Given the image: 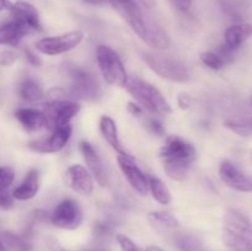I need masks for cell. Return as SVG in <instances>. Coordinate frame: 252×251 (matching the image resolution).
I'll return each mask as SVG.
<instances>
[{"label":"cell","instance_id":"obj_10","mask_svg":"<svg viewBox=\"0 0 252 251\" xmlns=\"http://www.w3.org/2000/svg\"><path fill=\"white\" fill-rule=\"evenodd\" d=\"M80 111V105L74 101L57 100L52 101L44 108V115L47 117V127L52 130L63 127L70 123Z\"/></svg>","mask_w":252,"mask_h":251},{"label":"cell","instance_id":"obj_37","mask_svg":"<svg viewBox=\"0 0 252 251\" xmlns=\"http://www.w3.org/2000/svg\"><path fill=\"white\" fill-rule=\"evenodd\" d=\"M170 4L181 12H187L192 6V0H169Z\"/></svg>","mask_w":252,"mask_h":251},{"label":"cell","instance_id":"obj_47","mask_svg":"<svg viewBox=\"0 0 252 251\" xmlns=\"http://www.w3.org/2000/svg\"><path fill=\"white\" fill-rule=\"evenodd\" d=\"M251 105H252V95H251Z\"/></svg>","mask_w":252,"mask_h":251},{"label":"cell","instance_id":"obj_24","mask_svg":"<svg viewBox=\"0 0 252 251\" xmlns=\"http://www.w3.org/2000/svg\"><path fill=\"white\" fill-rule=\"evenodd\" d=\"M145 43L153 48L158 49V51H165L170 47L171 41H170V37L167 36L166 32L159 25L150 22V24H148V36L145 39Z\"/></svg>","mask_w":252,"mask_h":251},{"label":"cell","instance_id":"obj_44","mask_svg":"<svg viewBox=\"0 0 252 251\" xmlns=\"http://www.w3.org/2000/svg\"><path fill=\"white\" fill-rule=\"evenodd\" d=\"M147 251H164L161 248H159V246H155V245H152V246H148Z\"/></svg>","mask_w":252,"mask_h":251},{"label":"cell","instance_id":"obj_15","mask_svg":"<svg viewBox=\"0 0 252 251\" xmlns=\"http://www.w3.org/2000/svg\"><path fill=\"white\" fill-rule=\"evenodd\" d=\"M66 182L76 193L89 196L94 191V181L90 172L81 165H71L65 172Z\"/></svg>","mask_w":252,"mask_h":251},{"label":"cell","instance_id":"obj_29","mask_svg":"<svg viewBox=\"0 0 252 251\" xmlns=\"http://www.w3.org/2000/svg\"><path fill=\"white\" fill-rule=\"evenodd\" d=\"M2 240H4L5 246L7 250L11 251H30L31 245L27 243L21 236L11 233V231H4L2 234Z\"/></svg>","mask_w":252,"mask_h":251},{"label":"cell","instance_id":"obj_19","mask_svg":"<svg viewBox=\"0 0 252 251\" xmlns=\"http://www.w3.org/2000/svg\"><path fill=\"white\" fill-rule=\"evenodd\" d=\"M250 37H252V25L245 24V22L235 24L225 30L224 46L230 51L235 52Z\"/></svg>","mask_w":252,"mask_h":251},{"label":"cell","instance_id":"obj_18","mask_svg":"<svg viewBox=\"0 0 252 251\" xmlns=\"http://www.w3.org/2000/svg\"><path fill=\"white\" fill-rule=\"evenodd\" d=\"M41 187V180H39V172L37 169H31L25 176L24 181L14 189L12 197L17 201H27L31 199L38 193Z\"/></svg>","mask_w":252,"mask_h":251},{"label":"cell","instance_id":"obj_4","mask_svg":"<svg viewBox=\"0 0 252 251\" xmlns=\"http://www.w3.org/2000/svg\"><path fill=\"white\" fill-rule=\"evenodd\" d=\"M142 58L147 65L161 78L176 83H186L191 79L192 74L189 66L171 56L145 52L142 54Z\"/></svg>","mask_w":252,"mask_h":251},{"label":"cell","instance_id":"obj_20","mask_svg":"<svg viewBox=\"0 0 252 251\" xmlns=\"http://www.w3.org/2000/svg\"><path fill=\"white\" fill-rule=\"evenodd\" d=\"M218 5L228 19L239 24L249 16L251 10L248 0H218Z\"/></svg>","mask_w":252,"mask_h":251},{"label":"cell","instance_id":"obj_28","mask_svg":"<svg viewBox=\"0 0 252 251\" xmlns=\"http://www.w3.org/2000/svg\"><path fill=\"white\" fill-rule=\"evenodd\" d=\"M224 126L240 137L252 135V117L229 118L224 122Z\"/></svg>","mask_w":252,"mask_h":251},{"label":"cell","instance_id":"obj_14","mask_svg":"<svg viewBox=\"0 0 252 251\" xmlns=\"http://www.w3.org/2000/svg\"><path fill=\"white\" fill-rule=\"evenodd\" d=\"M80 152L83 154L88 169L90 171L91 176L97 181L100 186H106L108 184V176L106 172L105 165L101 160L100 155L95 150V148L86 140L80 142Z\"/></svg>","mask_w":252,"mask_h":251},{"label":"cell","instance_id":"obj_3","mask_svg":"<svg viewBox=\"0 0 252 251\" xmlns=\"http://www.w3.org/2000/svg\"><path fill=\"white\" fill-rule=\"evenodd\" d=\"M126 89L143 108L159 116L171 113V106L155 86L138 76L128 78Z\"/></svg>","mask_w":252,"mask_h":251},{"label":"cell","instance_id":"obj_13","mask_svg":"<svg viewBox=\"0 0 252 251\" xmlns=\"http://www.w3.org/2000/svg\"><path fill=\"white\" fill-rule=\"evenodd\" d=\"M220 180L230 188L240 192H252V179L244 174L235 164L224 160L219 166Z\"/></svg>","mask_w":252,"mask_h":251},{"label":"cell","instance_id":"obj_6","mask_svg":"<svg viewBox=\"0 0 252 251\" xmlns=\"http://www.w3.org/2000/svg\"><path fill=\"white\" fill-rule=\"evenodd\" d=\"M70 80V93L74 97L84 101H96L102 95V90L97 79L85 69L73 65L68 69Z\"/></svg>","mask_w":252,"mask_h":251},{"label":"cell","instance_id":"obj_1","mask_svg":"<svg viewBox=\"0 0 252 251\" xmlns=\"http://www.w3.org/2000/svg\"><path fill=\"white\" fill-rule=\"evenodd\" d=\"M164 171L170 179L182 181L197 157L196 149L181 137L170 135L159 152Z\"/></svg>","mask_w":252,"mask_h":251},{"label":"cell","instance_id":"obj_17","mask_svg":"<svg viewBox=\"0 0 252 251\" xmlns=\"http://www.w3.org/2000/svg\"><path fill=\"white\" fill-rule=\"evenodd\" d=\"M15 117L26 130H39L47 127V117L43 111L36 108L24 107L15 111Z\"/></svg>","mask_w":252,"mask_h":251},{"label":"cell","instance_id":"obj_27","mask_svg":"<svg viewBox=\"0 0 252 251\" xmlns=\"http://www.w3.org/2000/svg\"><path fill=\"white\" fill-rule=\"evenodd\" d=\"M148 220L160 229H177L180 226L179 219L167 212H152L148 214Z\"/></svg>","mask_w":252,"mask_h":251},{"label":"cell","instance_id":"obj_8","mask_svg":"<svg viewBox=\"0 0 252 251\" xmlns=\"http://www.w3.org/2000/svg\"><path fill=\"white\" fill-rule=\"evenodd\" d=\"M110 5L129 25L134 33L145 42L148 36V24L137 2L134 0H110Z\"/></svg>","mask_w":252,"mask_h":251},{"label":"cell","instance_id":"obj_31","mask_svg":"<svg viewBox=\"0 0 252 251\" xmlns=\"http://www.w3.org/2000/svg\"><path fill=\"white\" fill-rule=\"evenodd\" d=\"M112 235V226L107 223H102V221H98L95 223L94 225V238L97 241L106 240L110 236Z\"/></svg>","mask_w":252,"mask_h":251},{"label":"cell","instance_id":"obj_43","mask_svg":"<svg viewBox=\"0 0 252 251\" xmlns=\"http://www.w3.org/2000/svg\"><path fill=\"white\" fill-rule=\"evenodd\" d=\"M85 4L89 5H106L110 4V0H83Z\"/></svg>","mask_w":252,"mask_h":251},{"label":"cell","instance_id":"obj_23","mask_svg":"<svg viewBox=\"0 0 252 251\" xmlns=\"http://www.w3.org/2000/svg\"><path fill=\"white\" fill-rule=\"evenodd\" d=\"M234 52L226 48L224 44L219 46L216 51H207L201 54V62L213 70H220L226 63L233 59Z\"/></svg>","mask_w":252,"mask_h":251},{"label":"cell","instance_id":"obj_45","mask_svg":"<svg viewBox=\"0 0 252 251\" xmlns=\"http://www.w3.org/2000/svg\"><path fill=\"white\" fill-rule=\"evenodd\" d=\"M0 251H9V250H7V249H6V246H5L4 240H2L1 236H0Z\"/></svg>","mask_w":252,"mask_h":251},{"label":"cell","instance_id":"obj_7","mask_svg":"<svg viewBox=\"0 0 252 251\" xmlns=\"http://www.w3.org/2000/svg\"><path fill=\"white\" fill-rule=\"evenodd\" d=\"M84 32L80 30L66 32L59 36H49L36 43L37 51L46 56H58L76 48L83 42Z\"/></svg>","mask_w":252,"mask_h":251},{"label":"cell","instance_id":"obj_21","mask_svg":"<svg viewBox=\"0 0 252 251\" xmlns=\"http://www.w3.org/2000/svg\"><path fill=\"white\" fill-rule=\"evenodd\" d=\"M100 132L102 134V137L107 140L108 144L118 153V155H122V157H132L127 150L125 149V147L121 143L120 138H118V130L116 122L108 116H102L100 118Z\"/></svg>","mask_w":252,"mask_h":251},{"label":"cell","instance_id":"obj_25","mask_svg":"<svg viewBox=\"0 0 252 251\" xmlns=\"http://www.w3.org/2000/svg\"><path fill=\"white\" fill-rule=\"evenodd\" d=\"M19 95L27 102H36L43 97V89L36 79L26 78L20 84Z\"/></svg>","mask_w":252,"mask_h":251},{"label":"cell","instance_id":"obj_22","mask_svg":"<svg viewBox=\"0 0 252 251\" xmlns=\"http://www.w3.org/2000/svg\"><path fill=\"white\" fill-rule=\"evenodd\" d=\"M31 31L26 26L12 19L11 21L0 26V44L16 46Z\"/></svg>","mask_w":252,"mask_h":251},{"label":"cell","instance_id":"obj_9","mask_svg":"<svg viewBox=\"0 0 252 251\" xmlns=\"http://www.w3.org/2000/svg\"><path fill=\"white\" fill-rule=\"evenodd\" d=\"M51 223L66 230H74L83 223V211L74 199H63L51 213Z\"/></svg>","mask_w":252,"mask_h":251},{"label":"cell","instance_id":"obj_2","mask_svg":"<svg viewBox=\"0 0 252 251\" xmlns=\"http://www.w3.org/2000/svg\"><path fill=\"white\" fill-rule=\"evenodd\" d=\"M221 238L231 251H252V221L238 209L229 208L224 214Z\"/></svg>","mask_w":252,"mask_h":251},{"label":"cell","instance_id":"obj_26","mask_svg":"<svg viewBox=\"0 0 252 251\" xmlns=\"http://www.w3.org/2000/svg\"><path fill=\"white\" fill-rule=\"evenodd\" d=\"M148 182H149V191L155 201L159 202L160 204H164V206L171 203V192L159 177L148 175Z\"/></svg>","mask_w":252,"mask_h":251},{"label":"cell","instance_id":"obj_42","mask_svg":"<svg viewBox=\"0 0 252 251\" xmlns=\"http://www.w3.org/2000/svg\"><path fill=\"white\" fill-rule=\"evenodd\" d=\"M138 1L147 9H153L157 6V0H138Z\"/></svg>","mask_w":252,"mask_h":251},{"label":"cell","instance_id":"obj_12","mask_svg":"<svg viewBox=\"0 0 252 251\" xmlns=\"http://www.w3.org/2000/svg\"><path fill=\"white\" fill-rule=\"evenodd\" d=\"M117 161L118 165H120V169L122 170L123 175L127 179V181L129 182L130 186L133 187V189L137 191L139 194H142V196L148 194V192H149L148 175H145L138 167V165L133 160V157H122V155H118Z\"/></svg>","mask_w":252,"mask_h":251},{"label":"cell","instance_id":"obj_33","mask_svg":"<svg viewBox=\"0 0 252 251\" xmlns=\"http://www.w3.org/2000/svg\"><path fill=\"white\" fill-rule=\"evenodd\" d=\"M116 239H117L121 251H142L134 243H133L132 239L123 235V234H118V235L116 236Z\"/></svg>","mask_w":252,"mask_h":251},{"label":"cell","instance_id":"obj_30","mask_svg":"<svg viewBox=\"0 0 252 251\" xmlns=\"http://www.w3.org/2000/svg\"><path fill=\"white\" fill-rule=\"evenodd\" d=\"M176 245L180 251H208L203 248L201 241L191 235H179L176 238Z\"/></svg>","mask_w":252,"mask_h":251},{"label":"cell","instance_id":"obj_38","mask_svg":"<svg viewBox=\"0 0 252 251\" xmlns=\"http://www.w3.org/2000/svg\"><path fill=\"white\" fill-rule=\"evenodd\" d=\"M25 57H26L27 62H29L30 64H32V65L39 66L42 64L41 59H39L38 57L33 53V52L30 51V49H25Z\"/></svg>","mask_w":252,"mask_h":251},{"label":"cell","instance_id":"obj_39","mask_svg":"<svg viewBox=\"0 0 252 251\" xmlns=\"http://www.w3.org/2000/svg\"><path fill=\"white\" fill-rule=\"evenodd\" d=\"M179 105L181 108H189L191 106V97L186 94H181L179 96Z\"/></svg>","mask_w":252,"mask_h":251},{"label":"cell","instance_id":"obj_11","mask_svg":"<svg viewBox=\"0 0 252 251\" xmlns=\"http://www.w3.org/2000/svg\"><path fill=\"white\" fill-rule=\"evenodd\" d=\"M73 133V128L70 125L63 126L53 129L52 134L48 138H41V139L31 140L29 143V148L34 153L38 154H52L58 153L63 149L69 142Z\"/></svg>","mask_w":252,"mask_h":251},{"label":"cell","instance_id":"obj_5","mask_svg":"<svg viewBox=\"0 0 252 251\" xmlns=\"http://www.w3.org/2000/svg\"><path fill=\"white\" fill-rule=\"evenodd\" d=\"M96 59L103 79L110 85L126 88L128 75L120 56L111 47L100 44L96 48Z\"/></svg>","mask_w":252,"mask_h":251},{"label":"cell","instance_id":"obj_41","mask_svg":"<svg viewBox=\"0 0 252 251\" xmlns=\"http://www.w3.org/2000/svg\"><path fill=\"white\" fill-rule=\"evenodd\" d=\"M12 5L14 4L10 0H0V14L4 11H11Z\"/></svg>","mask_w":252,"mask_h":251},{"label":"cell","instance_id":"obj_32","mask_svg":"<svg viewBox=\"0 0 252 251\" xmlns=\"http://www.w3.org/2000/svg\"><path fill=\"white\" fill-rule=\"evenodd\" d=\"M14 170L9 166H0V191L9 188L10 185L14 182Z\"/></svg>","mask_w":252,"mask_h":251},{"label":"cell","instance_id":"obj_36","mask_svg":"<svg viewBox=\"0 0 252 251\" xmlns=\"http://www.w3.org/2000/svg\"><path fill=\"white\" fill-rule=\"evenodd\" d=\"M14 197L11 193L5 191H0V208L10 209L14 207Z\"/></svg>","mask_w":252,"mask_h":251},{"label":"cell","instance_id":"obj_40","mask_svg":"<svg viewBox=\"0 0 252 251\" xmlns=\"http://www.w3.org/2000/svg\"><path fill=\"white\" fill-rule=\"evenodd\" d=\"M127 110L129 111V112L132 113V115H134V116L142 115V108H140V106L138 105V103L129 102L127 105Z\"/></svg>","mask_w":252,"mask_h":251},{"label":"cell","instance_id":"obj_34","mask_svg":"<svg viewBox=\"0 0 252 251\" xmlns=\"http://www.w3.org/2000/svg\"><path fill=\"white\" fill-rule=\"evenodd\" d=\"M147 126H148V128H149L150 132L154 133L155 135H164L165 134L164 125H162L159 120H157V118H149V120H148Z\"/></svg>","mask_w":252,"mask_h":251},{"label":"cell","instance_id":"obj_46","mask_svg":"<svg viewBox=\"0 0 252 251\" xmlns=\"http://www.w3.org/2000/svg\"><path fill=\"white\" fill-rule=\"evenodd\" d=\"M53 251H66V250H65V249L61 248V246H58V245H54V246H53Z\"/></svg>","mask_w":252,"mask_h":251},{"label":"cell","instance_id":"obj_35","mask_svg":"<svg viewBox=\"0 0 252 251\" xmlns=\"http://www.w3.org/2000/svg\"><path fill=\"white\" fill-rule=\"evenodd\" d=\"M16 54L11 51H0V65L10 66L16 61Z\"/></svg>","mask_w":252,"mask_h":251},{"label":"cell","instance_id":"obj_16","mask_svg":"<svg viewBox=\"0 0 252 251\" xmlns=\"http://www.w3.org/2000/svg\"><path fill=\"white\" fill-rule=\"evenodd\" d=\"M10 14H11L12 19L26 26L30 31H41L42 30L38 11L30 2L22 1V0L14 2Z\"/></svg>","mask_w":252,"mask_h":251}]
</instances>
